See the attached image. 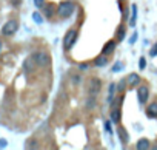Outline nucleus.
<instances>
[{
  "instance_id": "nucleus-1",
  "label": "nucleus",
  "mask_w": 157,
  "mask_h": 150,
  "mask_svg": "<svg viewBox=\"0 0 157 150\" xmlns=\"http://www.w3.org/2000/svg\"><path fill=\"white\" fill-rule=\"evenodd\" d=\"M74 3L72 2H63V3H60L59 5V8H57V14L60 16V17H69L72 13H74Z\"/></svg>"
},
{
  "instance_id": "nucleus-2",
  "label": "nucleus",
  "mask_w": 157,
  "mask_h": 150,
  "mask_svg": "<svg viewBox=\"0 0 157 150\" xmlns=\"http://www.w3.org/2000/svg\"><path fill=\"white\" fill-rule=\"evenodd\" d=\"M17 30H18V22L17 20H8L2 28V34L3 36H13Z\"/></svg>"
},
{
  "instance_id": "nucleus-3",
  "label": "nucleus",
  "mask_w": 157,
  "mask_h": 150,
  "mask_svg": "<svg viewBox=\"0 0 157 150\" xmlns=\"http://www.w3.org/2000/svg\"><path fill=\"white\" fill-rule=\"evenodd\" d=\"M76 37H77V31L76 30H69L66 33V36H65V39H63V48L65 50H69L72 47L74 40H76Z\"/></svg>"
},
{
  "instance_id": "nucleus-4",
  "label": "nucleus",
  "mask_w": 157,
  "mask_h": 150,
  "mask_svg": "<svg viewBox=\"0 0 157 150\" xmlns=\"http://www.w3.org/2000/svg\"><path fill=\"white\" fill-rule=\"evenodd\" d=\"M34 60H35V64L37 65H40V67H46L49 64V56L46 54V53L40 51V53H35V54H32Z\"/></svg>"
},
{
  "instance_id": "nucleus-5",
  "label": "nucleus",
  "mask_w": 157,
  "mask_h": 150,
  "mask_svg": "<svg viewBox=\"0 0 157 150\" xmlns=\"http://www.w3.org/2000/svg\"><path fill=\"white\" fill-rule=\"evenodd\" d=\"M100 88H102V82L99 81V79H91V81H89V87H88V93L92 94V96H96L100 91Z\"/></svg>"
},
{
  "instance_id": "nucleus-6",
  "label": "nucleus",
  "mask_w": 157,
  "mask_h": 150,
  "mask_svg": "<svg viewBox=\"0 0 157 150\" xmlns=\"http://www.w3.org/2000/svg\"><path fill=\"white\" fill-rule=\"evenodd\" d=\"M148 96H150V91H148V87H146V85H142L140 88H139V91H137L139 102H140V104H146V101H148Z\"/></svg>"
},
{
  "instance_id": "nucleus-7",
  "label": "nucleus",
  "mask_w": 157,
  "mask_h": 150,
  "mask_svg": "<svg viewBox=\"0 0 157 150\" xmlns=\"http://www.w3.org/2000/svg\"><path fill=\"white\" fill-rule=\"evenodd\" d=\"M23 68H25V71H26V73H31L32 70L35 68V60H34V57H32V56H31V57H28V59L25 60Z\"/></svg>"
},
{
  "instance_id": "nucleus-8",
  "label": "nucleus",
  "mask_w": 157,
  "mask_h": 150,
  "mask_svg": "<svg viewBox=\"0 0 157 150\" xmlns=\"http://www.w3.org/2000/svg\"><path fill=\"white\" fill-rule=\"evenodd\" d=\"M146 114L150 118H157V104L156 102H153V104H150L146 107Z\"/></svg>"
},
{
  "instance_id": "nucleus-9",
  "label": "nucleus",
  "mask_w": 157,
  "mask_h": 150,
  "mask_svg": "<svg viewBox=\"0 0 157 150\" xmlns=\"http://www.w3.org/2000/svg\"><path fill=\"white\" fill-rule=\"evenodd\" d=\"M126 82H128V85H131V87H133V85H137L139 82H140V76L133 73V74H129V76H128Z\"/></svg>"
},
{
  "instance_id": "nucleus-10",
  "label": "nucleus",
  "mask_w": 157,
  "mask_h": 150,
  "mask_svg": "<svg viewBox=\"0 0 157 150\" xmlns=\"http://www.w3.org/2000/svg\"><path fill=\"white\" fill-rule=\"evenodd\" d=\"M136 22H137V6L133 5V8H131V19H129V26H136Z\"/></svg>"
},
{
  "instance_id": "nucleus-11",
  "label": "nucleus",
  "mask_w": 157,
  "mask_h": 150,
  "mask_svg": "<svg viewBox=\"0 0 157 150\" xmlns=\"http://www.w3.org/2000/svg\"><path fill=\"white\" fill-rule=\"evenodd\" d=\"M96 67H105L106 64H108V57L105 56V54H102V56H97V59H96Z\"/></svg>"
},
{
  "instance_id": "nucleus-12",
  "label": "nucleus",
  "mask_w": 157,
  "mask_h": 150,
  "mask_svg": "<svg viewBox=\"0 0 157 150\" xmlns=\"http://www.w3.org/2000/svg\"><path fill=\"white\" fill-rule=\"evenodd\" d=\"M146 149H150V141L148 139H140L137 143V150H146Z\"/></svg>"
},
{
  "instance_id": "nucleus-13",
  "label": "nucleus",
  "mask_w": 157,
  "mask_h": 150,
  "mask_svg": "<svg viewBox=\"0 0 157 150\" xmlns=\"http://www.w3.org/2000/svg\"><path fill=\"white\" fill-rule=\"evenodd\" d=\"M108 102H113L114 101V94H116V84H111L109 85V90H108Z\"/></svg>"
},
{
  "instance_id": "nucleus-14",
  "label": "nucleus",
  "mask_w": 157,
  "mask_h": 150,
  "mask_svg": "<svg viewBox=\"0 0 157 150\" xmlns=\"http://www.w3.org/2000/svg\"><path fill=\"white\" fill-rule=\"evenodd\" d=\"M114 48H116V42H114V40L108 42L106 45L103 47V54H106V53H111V51H114Z\"/></svg>"
},
{
  "instance_id": "nucleus-15",
  "label": "nucleus",
  "mask_w": 157,
  "mask_h": 150,
  "mask_svg": "<svg viewBox=\"0 0 157 150\" xmlns=\"http://www.w3.org/2000/svg\"><path fill=\"white\" fill-rule=\"evenodd\" d=\"M94 105H96V96L89 94V98L86 99V108L88 110H92V108H94Z\"/></svg>"
},
{
  "instance_id": "nucleus-16",
  "label": "nucleus",
  "mask_w": 157,
  "mask_h": 150,
  "mask_svg": "<svg viewBox=\"0 0 157 150\" xmlns=\"http://www.w3.org/2000/svg\"><path fill=\"white\" fill-rule=\"evenodd\" d=\"M71 82L74 85H79L82 82V76L80 74H76V73H71Z\"/></svg>"
},
{
  "instance_id": "nucleus-17",
  "label": "nucleus",
  "mask_w": 157,
  "mask_h": 150,
  "mask_svg": "<svg viewBox=\"0 0 157 150\" xmlns=\"http://www.w3.org/2000/svg\"><path fill=\"white\" fill-rule=\"evenodd\" d=\"M43 11H45V16H46V17H52V16H54V8H52L51 5L43 6Z\"/></svg>"
},
{
  "instance_id": "nucleus-18",
  "label": "nucleus",
  "mask_w": 157,
  "mask_h": 150,
  "mask_svg": "<svg viewBox=\"0 0 157 150\" xmlns=\"http://www.w3.org/2000/svg\"><path fill=\"white\" fill-rule=\"evenodd\" d=\"M119 119H120V111L117 108H114L113 113H111V121H113V122H119Z\"/></svg>"
},
{
  "instance_id": "nucleus-19",
  "label": "nucleus",
  "mask_w": 157,
  "mask_h": 150,
  "mask_svg": "<svg viewBox=\"0 0 157 150\" xmlns=\"http://www.w3.org/2000/svg\"><path fill=\"white\" fill-rule=\"evenodd\" d=\"M119 136H120V139L123 141V143H128V133L125 131V128H119Z\"/></svg>"
},
{
  "instance_id": "nucleus-20",
  "label": "nucleus",
  "mask_w": 157,
  "mask_h": 150,
  "mask_svg": "<svg viewBox=\"0 0 157 150\" xmlns=\"http://www.w3.org/2000/svg\"><path fill=\"white\" fill-rule=\"evenodd\" d=\"M32 19H34V22H35V23H42V22H43L42 16H40L39 13H34V14H32Z\"/></svg>"
},
{
  "instance_id": "nucleus-21",
  "label": "nucleus",
  "mask_w": 157,
  "mask_h": 150,
  "mask_svg": "<svg viewBox=\"0 0 157 150\" xmlns=\"http://www.w3.org/2000/svg\"><path fill=\"white\" fill-rule=\"evenodd\" d=\"M120 70H122V62H116L114 67H113V71H114V73H119Z\"/></svg>"
},
{
  "instance_id": "nucleus-22",
  "label": "nucleus",
  "mask_w": 157,
  "mask_h": 150,
  "mask_svg": "<svg viewBox=\"0 0 157 150\" xmlns=\"http://www.w3.org/2000/svg\"><path fill=\"white\" fill-rule=\"evenodd\" d=\"M34 6L35 8H43L45 6V0H34Z\"/></svg>"
},
{
  "instance_id": "nucleus-23",
  "label": "nucleus",
  "mask_w": 157,
  "mask_h": 150,
  "mask_svg": "<svg viewBox=\"0 0 157 150\" xmlns=\"http://www.w3.org/2000/svg\"><path fill=\"white\" fill-rule=\"evenodd\" d=\"M150 56H153V57H156V56H157V43H154V47L151 48V51H150Z\"/></svg>"
},
{
  "instance_id": "nucleus-24",
  "label": "nucleus",
  "mask_w": 157,
  "mask_h": 150,
  "mask_svg": "<svg viewBox=\"0 0 157 150\" xmlns=\"http://www.w3.org/2000/svg\"><path fill=\"white\" fill-rule=\"evenodd\" d=\"M105 128H106V131H108V133H113V127H111V121H106V122H105Z\"/></svg>"
},
{
  "instance_id": "nucleus-25",
  "label": "nucleus",
  "mask_w": 157,
  "mask_h": 150,
  "mask_svg": "<svg viewBox=\"0 0 157 150\" xmlns=\"http://www.w3.org/2000/svg\"><path fill=\"white\" fill-rule=\"evenodd\" d=\"M145 65H146L145 57H140V60H139V67H140V70H145Z\"/></svg>"
},
{
  "instance_id": "nucleus-26",
  "label": "nucleus",
  "mask_w": 157,
  "mask_h": 150,
  "mask_svg": "<svg viewBox=\"0 0 157 150\" xmlns=\"http://www.w3.org/2000/svg\"><path fill=\"white\" fill-rule=\"evenodd\" d=\"M126 84H128L126 81H120V84H119V90H120V91H123V90H125V87H126Z\"/></svg>"
},
{
  "instance_id": "nucleus-27",
  "label": "nucleus",
  "mask_w": 157,
  "mask_h": 150,
  "mask_svg": "<svg viewBox=\"0 0 157 150\" xmlns=\"http://www.w3.org/2000/svg\"><path fill=\"white\" fill-rule=\"evenodd\" d=\"M137 37H139V36H137V33H134L133 36H131V39H129V43H131V45H134L136 40H137Z\"/></svg>"
},
{
  "instance_id": "nucleus-28",
  "label": "nucleus",
  "mask_w": 157,
  "mask_h": 150,
  "mask_svg": "<svg viewBox=\"0 0 157 150\" xmlns=\"http://www.w3.org/2000/svg\"><path fill=\"white\" fill-rule=\"evenodd\" d=\"M86 68H88V64H80V65H79V70H80V71H85Z\"/></svg>"
},
{
  "instance_id": "nucleus-29",
  "label": "nucleus",
  "mask_w": 157,
  "mask_h": 150,
  "mask_svg": "<svg viewBox=\"0 0 157 150\" xmlns=\"http://www.w3.org/2000/svg\"><path fill=\"white\" fill-rule=\"evenodd\" d=\"M123 37H125V30L122 28V30H120V31H119V39H120V40H122Z\"/></svg>"
},
{
  "instance_id": "nucleus-30",
  "label": "nucleus",
  "mask_w": 157,
  "mask_h": 150,
  "mask_svg": "<svg viewBox=\"0 0 157 150\" xmlns=\"http://www.w3.org/2000/svg\"><path fill=\"white\" fill-rule=\"evenodd\" d=\"M6 146H8L6 139H0V149H3V147H6Z\"/></svg>"
},
{
  "instance_id": "nucleus-31",
  "label": "nucleus",
  "mask_w": 157,
  "mask_h": 150,
  "mask_svg": "<svg viewBox=\"0 0 157 150\" xmlns=\"http://www.w3.org/2000/svg\"><path fill=\"white\" fill-rule=\"evenodd\" d=\"M11 3L13 5H18V3H20V0H11Z\"/></svg>"
},
{
  "instance_id": "nucleus-32",
  "label": "nucleus",
  "mask_w": 157,
  "mask_h": 150,
  "mask_svg": "<svg viewBox=\"0 0 157 150\" xmlns=\"http://www.w3.org/2000/svg\"><path fill=\"white\" fill-rule=\"evenodd\" d=\"M2 47H3V45H2V42H0V51H2Z\"/></svg>"
}]
</instances>
